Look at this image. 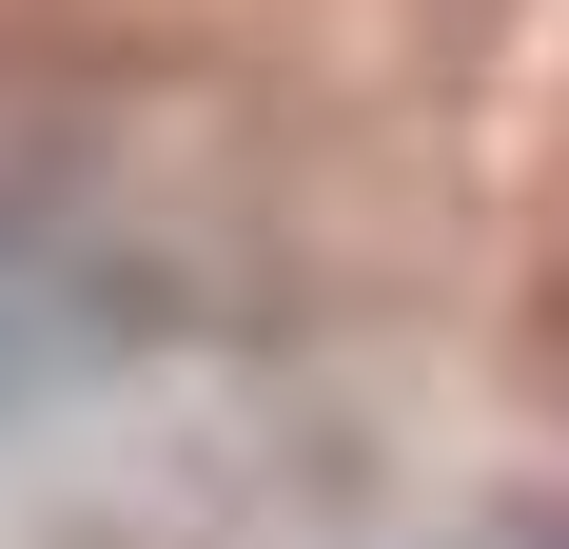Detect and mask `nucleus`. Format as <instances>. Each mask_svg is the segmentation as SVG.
Instances as JSON below:
<instances>
[{"label": "nucleus", "mask_w": 569, "mask_h": 549, "mask_svg": "<svg viewBox=\"0 0 569 549\" xmlns=\"http://www.w3.org/2000/svg\"><path fill=\"white\" fill-rule=\"evenodd\" d=\"M0 373H20V333H0Z\"/></svg>", "instance_id": "nucleus-1"}]
</instances>
